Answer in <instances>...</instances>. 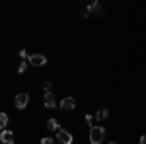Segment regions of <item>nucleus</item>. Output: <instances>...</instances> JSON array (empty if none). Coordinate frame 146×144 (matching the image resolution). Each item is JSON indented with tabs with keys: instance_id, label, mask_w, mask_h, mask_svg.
Returning <instances> with one entry per match:
<instances>
[{
	"instance_id": "obj_1",
	"label": "nucleus",
	"mask_w": 146,
	"mask_h": 144,
	"mask_svg": "<svg viewBox=\"0 0 146 144\" xmlns=\"http://www.w3.org/2000/svg\"><path fill=\"white\" fill-rule=\"evenodd\" d=\"M105 138V129L103 127H92L90 129V142L92 144H101Z\"/></svg>"
},
{
	"instance_id": "obj_2",
	"label": "nucleus",
	"mask_w": 146,
	"mask_h": 144,
	"mask_svg": "<svg viewBox=\"0 0 146 144\" xmlns=\"http://www.w3.org/2000/svg\"><path fill=\"white\" fill-rule=\"evenodd\" d=\"M56 138H58V142H60V144H72V134L68 133V131H64V129H58Z\"/></svg>"
},
{
	"instance_id": "obj_3",
	"label": "nucleus",
	"mask_w": 146,
	"mask_h": 144,
	"mask_svg": "<svg viewBox=\"0 0 146 144\" xmlns=\"http://www.w3.org/2000/svg\"><path fill=\"white\" fill-rule=\"evenodd\" d=\"M27 60H29L31 66H45L47 64V56H43V55H31Z\"/></svg>"
},
{
	"instance_id": "obj_4",
	"label": "nucleus",
	"mask_w": 146,
	"mask_h": 144,
	"mask_svg": "<svg viewBox=\"0 0 146 144\" xmlns=\"http://www.w3.org/2000/svg\"><path fill=\"white\" fill-rule=\"evenodd\" d=\"M58 107H60L62 111H72L74 107H76V101H74V98H64V100H60Z\"/></svg>"
},
{
	"instance_id": "obj_5",
	"label": "nucleus",
	"mask_w": 146,
	"mask_h": 144,
	"mask_svg": "<svg viewBox=\"0 0 146 144\" xmlns=\"http://www.w3.org/2000/svg\"><path fill=\"white\" fill-rule=\"evenodd\" d=\"M27 103H29V96L27 94H18L16 96V107L18 109H25Z\"/></svg>"
},
{
	"instance_id": "obj_6",
	"label": "nucleus",
	"mask_w": 146,
	"mask_h": 144,
	"mask_svg": "<svg viewBox=\"0 0 146 144\" xmlns=\"http://www.w3.org/2000/svg\"><path fill=\"white\" fill-rule=\"evenodd\" d=\"M0 140H2L4 144H14V133L4 129V131H2V134H0Z\"/></svg>"
},
{
	"instance_id": "obj_7",
	"label": "nucleus",
	"mask_w": 146,
	"mask_h": 144,
	"mask_svg": "<svg viewBox=\"0 0 146 144\" xmlns=\"http://www.w3.org/2000/svg\"><path fill=\"white\" fill-rule=\"evenodd\" d=\"M45 107H49V109L56 107V98L51 94V92H47V94H45Z\"/></svg>"
},
{
	"instance_id": "obj_8",
	"label": "nucleus",
	"mask_w": 146,
	"mask_h": 144,
	"mask_svg": "<svg viewBox=\"0 0 146 144\" xmlns=\"http://www.w3.org/2000/svg\"><path fill=\"white\" fill-rule=\"evenodd\" d=\"M47 129H49L51 133H58V129H60V127H58V121H56L55 117L47 121Z\"/></svg>"
},
{
	"instance_id": "obj_9",
	"label": "nucleus",
	"mask_w": 146,
	"mask_h": 144,
	"mask_svg": "<svg viewBox=\"0 0 146 144\" xmlns=\"http://www.w3.org/2000/svg\"><path fill=\"white\" fill-rule=\"evenodd\" d=\"M109 117V111L107 109H100L98 113H96V121H105Z\"/></svg>"
},
{
	"instance_id": "obj_10",
	"label": "nucleus",
	"mask_w": 146,
	"mask_h": 144,
	"mask_svg": "<svg viewBox=\"0 0 146 144\" xmlns=\"http://www.w3.org/2000/svg\"><path fill=\"white\" fill-rule=\"evenodd\" d=\"M100 8H101V6H100V2H98V0H92L90 4H88V10H90V12H98Z\"/></svg>"
},
{
	"instance_id": "obj_11",
	"label": "nucleus",
	"mask_w": 146,
	"mask_h": 144,
	"mask_svg": "<svg viewBox=\"0 0 146 144\" xmlns=\"http://www.w3.org/2000/svg\"><path fill=\"white\" fill-rule=\"evenodd\" d=\"M6 125H8V115H6V113H0V129L4 131Z\"/></svg>"
},
{
	"instance_id": "obj_12",
	"label": "nucleus",
	"mask_w": 146,
	"mask_h": 144,
	"mask_svg": "<svg viewBox=\"0 0 146 144\" xmlns=\"http://www.w3.org/2000/svg\"><path fill=\"white\" fill-rule=\"evenodd\" d=\"M86 123H88V127H96V125H94V123H96V115H90V113H88V115H86Z\"/></svg>"
},
{
	"instance_id": "obj_13",
	"label": "nucleus",
	"mask_w": 146,
	"mask_h": 144,
	"mask_svg": "<svg viewBox=\"0 0 146 144\" xmlns=\"http://www.w3.org/2000/svg\"><path fill=\"white\" fill-rule=\"evenodd\" d=\"M25 70H27V62H25V60H22V64L18 66V72H20V74H23Z\"/></svg>"
},
{
	"instance_id": "obj_14",
	"label": "nucleus",
	"mask_w": 146,
	"mask_h": 144,
	"mask_svg": "<svg viewBox=\"0 0 146 144\" xmlns=\"http://www.w3.org/2000/svg\"><path fill=\"white\" fill-rule=\"evenodd\" d=\"M55 140L51 138V136H47V138H41V144H53Z\"/></svg>"
},
{
	"instance_id": "obj_15",
	"label": "nucleus",
	"mask_w": 146,
	"mask_h": 144,
	"mask_svg": "<svg viewBox=\"0 0 146 144\" xmlns=\"http://www.w3.org/2000/svg\"><path fill=\"white\" fill-rule=\"evenodd\" d=\"M51 88H53V84H51V82H47L45 88H43V90H45V94H47V92H51Z\"/></svg>"
},
{
	"instance_id": "obj_16",
	"label": "nucleus",
	"mask_w": 146,
	"mask_h": 144,
	"mask_svg": "<svg viewBox=\"0 0 146 144\" xmlns=\"http://www.w3.org/2000/svg\"><path fill=\"white\" fill-rule=\"evenodd\" d=\"M20 56H22L23 60H25V58H29V56H27V53H25V51H20Z\"/></svg>"
},
{
	"instance_id": "obj_17",
	"label": "nucleus",
	"mask_w": 146,
	"mask_h": 144,
	"mask_svg": "<svg viewBox=\"0 0 146 144\" xmlns=\"http://www.w3.org/2000/svg\"><path fill=\"white\" fill-rule=\"evenodd\" d=\"M140 144H146V136H140Z\"/></svg>"
},
{
	"instance_id": "obj_18",
	"label": "nucleus",
	"mask_w": 146,
	"mask_h": 144,
	"mask_svg": "<svg viewBox=\"0 0 146 144\" xmlns=\"http://www.w3.org/2000/svg\"><path fill=\"white\" fill-rule=\"evenodd\" d=\"M109 144H117V142H109Z\"/></svg>"
}]
</instances>
